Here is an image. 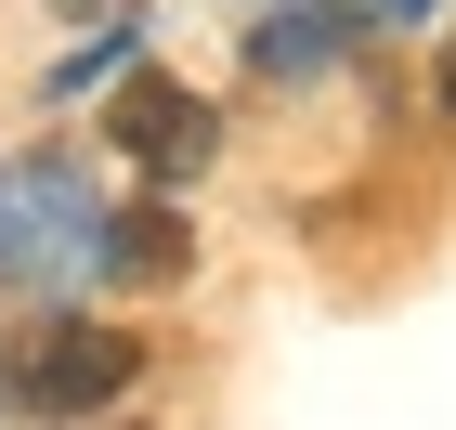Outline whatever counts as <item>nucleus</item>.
Here are the masks:
<instances>
[{
  "instance_id": "1",
  "label": "nucleus",
  "mask_w": 456,
  "mask_h": 430,
  "mask_svg": "<svg viewBox=\"0 0 456 430\" xmlns=\"http://www.w3.org/2000/svg\"><path fill=\"white\" fill-rule=\"evenodd\" d=\"M0 274L13 287L105 274V196H92L66 157H13V170H0Z\"/></svg>"
},
{
  "instance_id": "2",
  "label": "nucleus",
  "mask_w": 456,
  "mask_h": 430,
  "mask_svg": "<svg viewBox=\"0 0 456 430\" xmlns=\"http://www.w3.org/2000/svg\"><path fill=\"white\" fill-rule=\"evenodd\" d=\"M131 378H143V339H118L92 313H53V326H13L0 339V404L13 418H105Z\"/></svg>"
},
{
  "instance_id": "3",
  "label": "nucleus",
  "mask_w": 456,
  "mask_h": 430,
  "mask_svg": "<svg viewBox=\"0 0 456 430\" xmlns=\"http://www.w3.org/2000/svg\"><path fill=\"white\" fill-rule=\"evenodd\" d=\"M105 143L131 157L143 183H196V170H209V143H222V118L196 105L183 78L143 66V78H118V92H105Z\"/></svg>"
},
{
  "instance_id": "4",
  "label": "nucleus",
  "mask_w": 456,
  "mask_h": 430,
  "mask_svg": "<svg viewBox=\"0 0 456 430\" xmlns=\"http://www.w3.org/2000/svg\"><path fill=\"white\" fill-rule=\"evenodd\" d=\"M196 274V235H183L170 196H143V209H105V287H183Z\"/></svg>"
},
{
  "instance_id": "5",
  "label": "nucleus",
  "mask_w": 456,
  "mask_h": 430,
  "mask_svg": "<svg viewBox=\"0 0 456 430\" xmlns=\"http://www.w3.org/2000/svg\"><path fill=\"white\" fill-rule=\"evenodd\" d=\"M248 53H261V78H314V66H339V53H352V13H326V0H287V13L248 39Z\"/></svg>"
},
{
  "instance_id": "6",
  "label": "nucleus",
  "mask_w": 456,
  "mask_h": 430,
  "mask_svg": "<svg viewBox=\"0 0 456 430\" xmlns=\"http://www.w3.org/2000/svg\"><path fill=\"white\" fill-rule=\"evenodd\" d=\"M66 13H78V27H92V13H131V0H66Z\"/></svg>"
},
{
  "instance_id": "7",
  "label": "nucleus",
  "mask_w": 456,
  "mask_h": 430,
  "mask_svg": "<svg viewBox=\"0 0 456 430\" xmlns=\"http://www.w3.org/2000/svg\"><path fill=\"white\" fill-rule=\"evenodd\" d=\"M444 105H456V39H444Z\"/></svg>"
},
{
  "instance_id": "8",
  "label": "nucleus",
  "mask_w": 456,
  "mask_h": 430,
  "mask_svg": "<svg viewBox=\"0 0 456 430\" xmlns=\"http://www.w3.org/2000/svg\"><path fill=\"white\" fill-rule=\"evenodd\" d=\"M391 13H430V0H391Z\"/></svg>"
}]
</instances>
